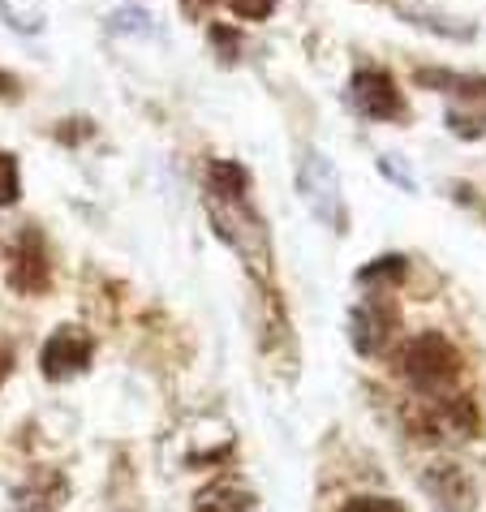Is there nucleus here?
Here are the masks:
<instances>
[{
	"instance_id": "obj_8",
	"label": "nucleus",
	"mask_w": 486,
	"mask_h": 512,
	"mask_svg": "<svg viewBox=\"0 0 486 512\" xmlns=\"http://www.w3.org/2000/svg\"><path fill=\"white\" fill-rule=\"evenodd\" d=\"M422 487H426V495H431V500L439 504V512H469V508L478 504L474 478H469L456 461H435V465L422 474Z\"/></svg>"
},
{
	"instance_id": "obj_10",
	"label": "nucleus",
	"mask_w": 486,
	"mask_h": 512,
	"mask_svg": "<svg viewBox=\"0 0 486 512\" xmlns=\"http://www.w3.org/2000/svg\"><path fill=\"white\" fill-rule=\"evenodd\" d=\"M418 87L452 91L465 104H486V74H452V69H418Z\"/></svg>"
},
{
	"instance_id": "obj_4",
	"label": "nucleus",
	"mask_w": 486,
	"mask_h": 512,
	"mask_svg": "<svg viewBox=\"0 0 486 512\" xmlns=\"http://www.w3.org/2000/svg\"><path fill=\"white\" fill-rule=\"evenodd\" d=\"M396 327H400V310L388 297H366V302L349 310V345L357 358H379V353H388Z\"/></svg>"
},
{
	"instance_id": "obj_17",
	"label": "nucleus",
	"mask_w": 486,
	"mask_h": 512,
	"mask_svg": "<svg viewBox=\"0 0 486 512\" xmlns=\"http://www.w3.org/2000/svg\"><path fill=\"white\" fill-rule=\"evenodd\" d=\"M228 9H233L237 18H246V22H263V18H271L276 0H228Z\"/></svg>"
},
{
	"instance_id": "obj_20",
	"label": "nucleus",
	"mask_w": 486,
	"mask_h": 512,
	"mask_svg": "<svg viewBox=\"0 0 486 512\" xmlns=\"http://www.w3.org/2000/svg\"><path fill=\"white\" fill-rule=\"evenodd\" d=\"M9 371H13V353H9L5 345H0V383L9 379Z\"/></svg>"
},
{
	"instance_id": "obj_13",
	"label": "nucleus",
	"mask_w": 486,
	"mask_h": 512,
	"mask_svg": "<svg viewBox=\"0 0 486 512\" xmlns=\"http://www.w3.org/2000/svg\"><path fill=\"white\" fill-rule=\"evenodd\" d=\"M0 18H5L13 31L35 35L39 26L48 22V13H44V0H0Z\"/></svg>"
},
{
	"instance_id": "obj_9",
	"label": "nucleus",
	"mask_w": 486,
	"mask_h": 512,
	"mask_svg": "<svg viewBox=\"0 0 486 512\" xmlns=\"http://www.w3.org/2000/svg\"><path fill=\"white\" fill-rule=\"evenodd\" d=\"M65 500H69V478L61 469H35V474L13 491V508L18 512H56Z\"/></svg>"
},
{
	"instance_id": "obj_5",
	"label": "nucleus",
	"mask_w": 486,
	"mask_h": 512,
	"mask_svg": "<svg viewBox=\"0 0 486 512\" xmlns=\"http://www.w3.org/2000/svg\"><path fill=\"white\" fill-rule=\"evenodd\" d=\"M91 353H95V340L87 327L78 323H65L44 340V353H39V371H44L48 383H65L82 375L91 366Z\"/></svg>"
},
{
	"instance_id": "obj_14",
	"label": "nucleus",
	"mask_w": 486,
	"mask_h": 512,
	"mask_svg": "<svg viewBox=\"0 0 486 512\" xmlns=\"http://www.w3.org/2000/svg\"><path fill=\"white\" fill-rule=\"evenodd\" d=\"M448 130L456 138H482L486 134V104H456L448 108Z\"/></svg>"
},
{
	"instance_id": "obj_1",
	"label": "nucleus",
	"mask_w": 486,
	"mask_h": 512,
	"mask_svg": "<svg viewBox=\"0 0 486 512\" xmlns=\"http://www.w3.org/2000/svg\"><path fill=\"white\" fill-rule=\"evenodd\" d=\"M203 203L220 241H228V250L246 263V272L254 276L259 289H271L276 284V272H271V233H267V220L259 216V207L250 203V173L233 160H211L203 177Z\"/></svg>"
},
{
	"instance_id": "obj_19",
	"label": "nucleus",
	"mask_w": 486,
	"mask_h": 512,
	"mask_svg": "<svg viewBox=\"0 0 486 512\" xmlns=\"http://www.w3.org/2000/svg\"><path fill=\"white\" fill-rule=\"evenodd\" d=\"M211 39L220 44L224 56H237V44H241V35H237V31H228V26H211Z\"/></svg>"
},
{
	"instance_id": "obj_16",
	"label": "nucleus",
	"mask_w": 486,
	"mask_h": 512,
	"mask_svg": "<svg viewBox=\"0 0 486 512\" xmlns=\"http://www.w3.org/2000/svg\"><path fill=\"white\" fill-rule=\"evenodd\" d=\"M340 512H405V504L388 500V495H353V500H345Z\"/></svg>"
},
{
	"instance_id": "obj_7",
	"label": "nucleus",
	"mask_w": 486,
	"mask_h": 512,
	"mask_svg": "<svg viewBox=\"0 0 486 512\" xmlns=\"http://www.w3.org/2000/svg\"><path fill=\"white\" fill-rule=\"evenodd\" d=\"M52 284V263L44 250V237L35 229H22L9 250V289L13 293H48Z\"/></svg>"
},
{
	"instance_id": "obj_18",
	"label": "nucleus",
	"mask_w": 486,
	"mask_h": 512,
	"mask_svg": "<svg viewBox=\"0 0 486 512\" xmlns=\"http://www.w3.org/2000/svg\"><path fill=\"white\" fill-rule=\"evenodd\" d=\"M379 168H383V173H392V177H396V186H400V190H418V177H413L400 160H392V155H383Z\"/></svg>"
},
{
	"instance_id": "obj_12",
	"label": "nucleus",
	"mask_w": 486,
	"mask_h": 512,
	"mask_svg": "<svg viewBox=\"0 0 486 512\" xmlns=\"http://www.w3.org/2000/svg\"><path fill=\"white\" fill-rule=\"evenodd\" d=\"M409 280V259L405 254H383V259L366 263L357 272V284H370V289H396V284Z\"/></svg>"
},
{
	"instance_id": "obj_3",
	"label": "nucleus",
	"mask_w": 486,
	"mask_h": 512,
	"mask_svg": "<svg viewBox=\"0 0 486 512\" xmlns=\"http://www.w3.org/2000/svg\"><path fill=\"white\" fill-rule=\"evenodd\" d=\"M297 194H302V203L310 207V216L319 224H327V229H336V233L349 229V207H345V194H340V173L319 147H306L302 160H297Z\"/></svg>"
},
{
	"instance_id": "obj_15",
	"label": "nucleus",
	"mask_w": 486,
	"mask_h": 512,
	"mask_svg": "<svg viewBox=\"0 0 486 512\" xmlns=\"http://www.w3.org/2000/svg\"><path fill=\"white\" fill-rule=\"evenodd\" d=\"M22 194V177H18V160L0 155V207H13Z\"/></svg>"
},
{
	"instance_id": "obj_6",
	"label": "nucleus",
	"mask_w": 486,
	"mask_h": 512,
	"mask_svg": "<svg viewBox=\"0 0 486 512\" xmlns=\"http://www.w3.org/2000/svg\"><path fill=\"white\" fill-rule=\"evenodd\" d=\"M349 104L366 121H400L405 117V95L388 69H357L349 78Z\"/></svg>"
},
{
	"instance_id": "obj_2",
	"label": "nucleus",
	"mask_w": 486,
	"mask_h": 512,
	"mask_svg": "<svg viewBox=\"0 0 486 512\" xmlns=\"http://www.w3.org/2000/svg\"><path fill=\"white\" fill-rule=\"evenodd\" d=\"M396 366H400V375H405L409 388L422 392V396H431V401L461 392L465 358H461V349H456L443 332H418L405 349H400Z\"/></svg>"
},
{
	"instance_id": "obj_11",
	"label": "nucleus",
	"mask_w": 486,
	"mask_h": 512,
	"mask_svg": "<svg viewBox=\"0 0 486 512\" xmlns=\"http://www.w3.org/2000/svg\"><path fill=\"white\" fill-rule=\"evenodd\" d=\"M194 512H250V495L241 482L220 478V482H207V487L194 495Z\"/></svg>"
}]
</instances>
